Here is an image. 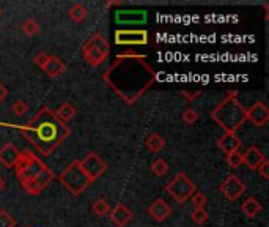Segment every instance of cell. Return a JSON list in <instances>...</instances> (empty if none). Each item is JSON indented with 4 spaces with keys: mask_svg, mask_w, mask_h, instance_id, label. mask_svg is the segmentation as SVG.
I'll return each instance as SVG.
<instances>
[{
    "mask_svg": "<svg viewBox=\"0 0 269 227\" xmlns=\"http://www.w3.org/2000/svg\"><path fill=\"white\" fill-rule=\"evenodd\" d=\"M103 80L126 104H136L156 82V71L145 55L126 52L117 55L115 62L104 71Z\"/></svg>",
    "mask_w": 269,
    "mask_h": 227,
    "instance_id": "6da1fadb",
    "label": "cell"
},
{
    "mask_svg": "<svg viewBox=\"0 0 269 227\" xmlns=\"http://www.w3.org/2000/svg\"><path fill=\"white\" fill-rule=\"evenodd\" d=\"M21 133L43 156H51L68 139L71 129L55 117L54 110L44 106L21 128Z\"/></svg>",
    "mask_w": 269,
    "mask_h": 227,
    "instance_id": "7a4b0ae2",
    "label": "cell"
},
{
    "mask_svg": "<svg viewBox=\"0 0 269 227\" xmlns=\"http://www.w3.org/2000/svg\"><path fill=\"white\" fill-rule=\"evenodd\" d=\"M211 119L224 129L225 133H233L236 131L247 122L246 117V107L243 103L236 98V93H228L225 100L220 101L214 110L211 112Z\"/></svg>",
    "mask_w": 269,
    "mask_h": 227,
    "instance_id": "3957f363",
    "label": "cell"
},
{
    "mask_svg": "<svg viewBox=\"0 0 269 227\" xmlns=\"http://www.w3.org/2000/svg\"><path fill=\"white\" fill-rule=\"evenodd\" d=\"M110 51V44L107 41V38L99 34V32H94V34L84 43L82 46V57L85 59V62L91 67H99V65L104 63V60L107 59Z\"/></svg>",
    "mask_w": 269,
    "mask_h": 227,
    "instance_id": "277c9868",
    "label": "cell"
},
{
    "mask_svg": "<svg viewBox=\"0 0 269 227\" xmlns=\"http://www.w3.org/2000/svg\"><path fill=\"white\" fill-rule=\"evenodd\" d=\"M58 180L73 196H81V194L91 185L90 178L82 171L79 161H74V163H71L66 169H63L61 174L58 175Z\"/></svg>",
    "mask_w": 269,
    "mask_h": 227,
    "instance_id": "5b68a950",
    "label": "cell"
},
{
    "mask_svg": "<svg viewBox=\"0 0 269 227\" xmlns=\"http://www.w3.org/2000/svg\"><path fill=\"white\" fill-rule=\"evenodd\" d=\"M46 167L47 166L37 155H33L31 152H27V150L21 152L18 161H16V166H14L16 178L21 182V185H25V183L33 180L37 175H40Z\"/></svg>",
    "mask_w": 269,
    "mask_h": 227,
    "instance_id": "8992f818",
    "label": "cell"
},
{
    "mask_svg": "<svg viewBox=\"0 0 269 227\" xmlns=\"http://www.w3.org/2000/svg\"><path fill=\"white\" fill-rule=\"evenodd\" d=\"M165 191L178 204H184L187 199H191L194 194L197 192V186L191 180H189L184 172H181L165 186Z\"/></svg>",
    "mask_w": 269,
    "mask_h": 227,
    "instance_id": "52a82bcc",
    "label": "cell"
},
{
    "mask_svg": "<svg viewBox=\"0 0 269 227\" xmlns=\"http://www.w3.org/2000/svg\"><path fill=\"white\" fill-rule=\"evenodd\" d=\"M81 163L82 171L85 172V175L90 178V182L93 183L94 180H98V178L107 171V164L99 158L98 153L94 152H88L85 155V158L82 161H79Z\"/></svg>",
    "mask_w": 269,
    "mask_h": 227,
    "instance_id": "ba28073f",
    "label": "cell"
},
{
    "mask_svg": "<svg viewBox=\"0 0 269 227\" xmlns=\"http://www.w3.org/2000/svg\"><path fill=\"white\" fill-rule=\"evenodd\" d=\"M148 32L147 30H117L115 32V44L118 46H145L148 44Z\"/></svg>",
    "mask_w": 269,
    "mask_h": 227,
    "instance_id": "9c48e42d",
    "label": "cell"
},
{
    "mask_svg": "<svg viewBox=\"0 0 269 227\" xmlns=\"http://www.w3.org/2000/svg\"><path fill=\"white\" fill-rule=\"evenodd\" d=\"M219 189H220V192H222L228 201L234 202V201H238V199L243 196V194H244L246 185L240 180L238 175L230 174V175L225 178V180L220 183Z\"/></svg>",
    "mask_w": 269,
    "mask_h": 227,
    "instance_id": "30bf717a",
    "label": "cell"
},
{
    "mask_svg": "<svg viewBox=\"0 0 269 227\" xmlns=\"http://www.w3.org/2000/svg\"><path fill=\"white\" fill-rule=\"evenodd\" d=\"M54 180V172L49 169V167H46L40 175H37L33 180L22 185L24 191L27 194H30V196H38V194H41L47 186H49V183Z\"/></svg>",
    "mask_w": 269,
    "mask_h": 227,
    "instance_id": "8fae6325",
    "label": "cell"
},
{
    "mask_svg": "<svg viewBox=\"0 0 269 227\" xmlns=\"http://www.w3.org/2000/svg\"><path fill=\"white\" fill-rule=\"evenodd\" d=\"M148 14L145 10H121L115 13V21L121 25H136V24H145Z\"/></svg>",
    "mask_w": 269,
    "mask_h": 227,
    "instance_id": "7c38bea8",
    "label": "cell"
},
{
    "mask_svg": "<svg viewBox=\"0 0 269 227\" xmlns=\"http://www.w3.org/2000/svg\"><path fill=\"white\" fill-rule=\"evenodd\" d=\"M246 117H247V120H250L255 126L261 128L269 120V109H267V106L264 103L258 101L254 106H250L249 109H246Z\"/></svg>",
    "mask_w": 269,
    "mask_h": 227,
    "instance_id": "4fadbf2b",
    "label": "cell"
},
{
    "mask_svg": "<svg viewBox=\"0 0 269 227\" xmlns=\"http://www.w3.org/2000/svg\"><path fill=\"white\" fill-rule=\"evenodd\" d=\"M109 216H110V221H112L117 227H124L132 221L134 213L124 204H117L114 208H110Z\"/></svg>",
    "mask_w": 269,
    "mask_h": 227,
    "instance_id": "5bb4252c",
    "label": "cell"
},
{
    "mask_svg": "<svg viewBox=\"0 0 269 227\" xmlns=\"http://www.w3.org/2000/svg\"><path fill=\"white\" fill-rule=\"evenodd\" d=\"M241 156H243V164H246L250 171H257L266 161L264 153L258 147H255V145L249 147L244 153H241Z\"/></svg>",
    "mask_w": 269,
    "mask_h": 227,
    "instance_id": "9a60e30c",
    "label": "cell"
},
{
    "mask_svg": "<svg viewBox=\"0 0 269 227\" xmlns=\"http://www.w3.org/2000/svg\"><path fill=\"white\" fill-rule=\"evenodd\" d=\"M148 213L156 222H164L172 213V207L169 205V202L165 199L159 197L148 207Z\"/></svg>",
    "mask_w": 269,
    "mask_h": 227,
    "instance_id": "2e32d148",
    "label": "cell"
},
{
    "mask_svg": "<svg viewBox=\"0 0 269 227\" xmlns=\"http://www.w3.org/2000/svg\"><path fill=\"white\" fill-rule=\"evenodd\" d=\"M19 150L16 147L14 144L11 142H7L2 149H0V164L7 169H14L16 166V161L19 158Z\"/></svg>",
    "mask_w": 269,
    "mask_h": 227,
    "instance_id": "e0dca14e",
    "label": "cell"
},
{
    "mask_svg": "<svg viewBox=\"0 0 269 227\" xmlns=\"http://www.w3.org/2000/svg\"><path fill=\"white\" fill-rule=\"evenodd\" d=\"M217 147L220 152H224L225 155H230L233 152H238L241 147V139L233 134V133H224L217 140Z\"/></svg>",
    "mask_w": 269,
    "mask_h": 227,
    "instance_id": "ac0fdd59",
    "label": "cell"
},
{
    "mask_svg": "<svg viewBox=\"0 0 269 227\" xmlns=\"http://www.w3.org/2000/svg\"><path fill=\"white\" fill-rule=\"evenodd\" d=\"M49 77H58L63 71L66 70V65L63 63L57 55H51L49 54V59H47L46 65L41 68Z\"/></svg>",
    "mask_w": 269,
    "mask_h": 227,
    "instance_id": "d6986e66",
    "label": "cell"
},
{
    "mask_svg": "<svg viewBox=\"0 0 269 227\" xmlns=\"http://www.w3.org/2000/svg\"><path fill=\"white\" fill-rule=\"evenodd\" d=\"M261 210H263V207H261V204L258 202L257 197H247V199L241 204V212H243V215H244L246 218H249V219L257 218V216L261 213Z\"/></svg>",
    "mask_w": 269,
    "mask_h": 227,
    "instance_id": "ffe728a7",
    "label": "cell"
},
{
    "mask_svg": "<svg viewBox=\"0 0 269 227\" xmlns=\"http://www.w3.org/2000/svg\"><path fill=\"white\" fill-rule=\"evenodd\" d=\"M55 114V117L61 122V123H68V122H71L74 117H76V107L71 104V103H68V101H65V103H61L60 106H58V109L54 112Z\"/></svg>",
    "mask_w": 269,
    "mask_h": 227,
    "instance_id": "44dd1931",
    "label": "cell"
},
{
    "mask_svg": "<svg viewBox=\"0 0 269 227\" xmlns=\"http://www.w3.org/2000/svg\"><path fill=\"white\" fill-rule=\"evenodd\" d=\"M145 147L153 152V153H157V152H161L164 147H165V139L161 136V134H157V133H153L147 137L145 140Z\"/></svg>",
    "mask_w": 269,
    "mask_h": 227,
    "instance_id": "7402d4cb",
    "label": "cell"
},
{
    "mask_svg": "<svg viewBox=\"0 0 269 227\" xmlns=\"http://www.w3.org/2000/svg\"><path fill=\"white\" fill-rule=\"evenodd\" d=\"M68 16L74 21V22H84L87 19V16H88V10L85 8L84 4H74L70 11H68Z\"/></svg>",
    "mask_w": 269,
    "mask_h": 227,
    "instance_id": "603a6c76",
    "label": "cell"
},
{
    "mask_svg": "<svg viewBox=\"0 0 269 227\" xmlns=\"http://www.w3.org/2000/svg\"><path fill=\"white\" fill-rule=\"evenodd\" d=\"M91 212L96 215L98 218H103V216L110 213V205H109V202L104 197H98L96 201H94L93 207H91Z\"/></svg>",
    "mask_w": 269,
    "mask_h": 227,
    "instance_id": "cb8c5ba5",
    "label": "cell"
},
{
    "mask_svg": "<svg viewBox=\"0 0 269 227\" xmlns=\"http://www.w3.org/2000/svg\"><path fill=\"white\" fill-rule=\"evenodd\" d=\"M167 171H169V164H167V161L162 159V158H157V159H154L153 163H151V172H153L156 177L165 175Z\"/></svg>",
    "mask_w": 269,
    "mask_h": 227,
    "instance_id": "d4e9b609",
    "label": "cell"
},
{
    "mask_svg": "<svg viewBox=\"0 0 269 227\" xmlns=\"http://www.w3.org/2000/svg\"><path fill=\"white\" fill-rule=\"evenodd\" d=\"M22 32L27 37H35L38 32H40V24L35 19H25L22 22Z\"/></svg>",
    "mask_w": 269,
    "mask_h": 227,
    "instance_id": "484cf974",
    "label": "cell"
},
{
    "mask_svg": "<svg viewBox=\"0 0 269 227\" xmlns=\"http://www.w3.org/2000/svg\"><path fill=\"white\" fill-rule=\"evenodd\" d=\"M191 219L195 224L201 225V224H205V222L210 219V215H208V212L205 208H194L192 210V215H191Z\"/></svg>",
    "mask_w": 269,
    "mask_h": 227,
    "instance_id": "4316f807",
    "label": "cell"
},
{
    "mask_svg": "<svg viewBox=\"0 0 269 227\" xmlns=\"http://www.w3.org/2000/svg\"><path fill=\"white\" fill-rule=\"evenodd\" d=\"M225 163L231 169H238L243 164V156L240 152H233L230 155H225Z\"/></svg>",
    "mask_w": 269,
    "mask_h": 227,
    "instance_id": "83f0119b",
    "label": "cell"
},
{
    "mask_svg": "<svg viewBox=\"0 0 269 227\" xmlns=\"http://www.w3.org/2000/svg\"><path fill=\"white\" fill-rule=\"evenodd\" d=\"M198 119H200V116H198V112H197L195 109H186V110L183 112V122L187 123V125L197 123Z\"/></svg>",
    "mask_w": 269,
    "mask_h": 227,
    "instance_id": "f1b7e54d",
    "label": "cell"
},
{
    "mask_svg": "<svg viewBox=\"0 0 269 227\" xmlns=\"http://www.w3.org/2000/svg\"><path fill=\"white\" fill-rule=\"evenodd\" d=\"M11 110H13V114H16V116H24V114H27V110H28V106H27V103L24 101V100H18V101H14L13 103V106H11Z\"/></svg>",
    "mask_w": 269,
    "mask_h": 227,
    "instance_id": "f546056e",
    "label": "cell"
},
{
    "mask_svg": "<svg viewBox=\"0 0 269 227\" xmlns=\"http://www.w3.org/2000/svg\"><path fill=\"white\" fill-rule=\"evenodd\" d=\"M16 225V221L14 218L5 212V210H0V227H14Z\"/></svg>",
    "mask_w": 269,
    "mask_h": 227,
    "instance_id": "4dcf8cb0",
    "label": "cell"
},
{
    "mask_svg": "<svg viewBox=\"0 0 269 227\" xmlns=\"http://www.w3.org/2000/svg\"><path fill=\"white\" fill-rule=\"evenodd\" d=\"M191 199H192L194 208H205V207H207V204H208V199H207V196H205L203 192H195Z\"/></svg>",
    "mask_w": 269,
    "mask_h": 227,
    "instance_id": "1f68e13d",
    "label": "cell"
},
{
    "mask_svg": "<svg viewBox=\"0 0 269 227\" xmlns=\"http://www.w3.org/2000/svg\"><path fill=\"white\" fill-rule=\"evenodd\" d=\"M47 59H49V54L47 52H38L35 57H33V63L37 65V67H40V68H43L44 65H46V62H47Z\"/></svg>",
    "mask_w": 269,
    "mask_h": 227,
    "instance_id": "d6a6232c",
    "label": "cell"
},
{
    "mask_svg": "<svg viewBox=\"0 0 269 227\" xmlns=\"http://www.w3.org/2000/svg\"><path fill=\"white\" fill-rule=\"evenodd\" d=\"M257 172L264 178V180H267V178H269V161H267V159L257 169Z\"/></svg>",
    "mask_w": 269,
    "mask_h": 227,
    "instance_id": "836d02e7",
    "label": "cell"
},
{
    "mask_svg": "<svg viewBox=\"0 0 269 227\" xmlns=\"http://www.w3.org/2000/svg\"><path fill=\"white\" fill-rule=\"evenodd\" d=\"M7 96H8V89H7L2 82H0V104L5 101Z\"/></svg>",
    "mask_w": 269,
    "mask_h": 227,
    "instance_id": "e575fe53",
    "label": "cell"
},
{
    "mask_svg": "<svg viewBox=\"0 0 269 227\" xmlns=\"http://www.w3.org/2000/svg\"><path fill=\"white\" fill-rule=\"evenodd\" d=\"M4 188H5V180H4L2 177H0V191H2Z\"/></svg>",
    "mask_w": 269,
    "mask_h": 227,
    "instance_id": "d590c367",
    "label": "cell"
},
{
    "mask_svg": "<svg viewBox=\"0 0 269 227\" xmlns=\"http://www.w3.org/2000/svg\"><path fill=\"white\" fill-rule=\"evenodd\" d=\"M0 16H2V8H0Z\"/></svg>",
    "mask_w": 269,
    "mask_h": 227,
    "instance_id": "8d00e7d4",
    "label": "cell"
},
{
    "mask_svg": "<svg viewBox=\"0 0 269 227\" xmlns=\"http://www.w3.org/2000/svg\"><path fill=\"white\" fill-rule=\"evenodd\" d=\"M27 227H28V225H27Z\"/></svg>",
    "mask_w": 269,
    "mask_h": 227,
    "instance_id": "74e56055",
    "label": "cell"
}]
</instances>
